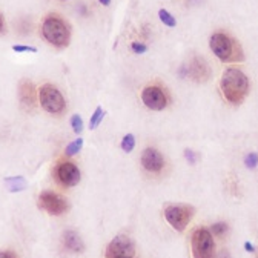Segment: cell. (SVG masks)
<instances>
[{
  "label": "cell",
  "mask_w": 258,
  "mask_h": 258,
  "mask_svg": "<svg viewBox=\"0 0 258 258\" xmlns=\"http://www.w3.org/2000/svg\"><path fill=\"white\" fill-rule=\"evenodd\" d=\"M221 92L227 102L240 105L249 91V79L237 68H227L221 76Z\"/></svg>",
  "instance_id": "obj_1"
},
{
  "label": "cell",
  "mask_w": 258,
  "mask_h": 258,
  "mask_svg": "<svg viewBox=\"0 0 258 258\" xmlns=\"http://www.w3.org/2000/svg\"><path fill=\"white\" fill-rule=\"evenodd\" d=\"M42 36L56 48H65L71 39V31L68 23L59 14H50L42 23Z\"/></svg>",
  "instance_id": "obj_2"
},
{
  "label": "cell",
  "mask_w": 258,
  "mask_h": 258,
  "mask_svg": "<svg viewBox=\"0 0 258 258\" xmlns=\"http://www.w3.org/2000/svg\"><path fill=\"white\" fill-rule=\"evenodd\" d=\"M210 50L221 60V62H238L243 60L241 48L237 42H233L229 36L223 33L212 34L209 40Z\"/></svg>",
  "instance_id": "obj_3"
},
{
  "label": "cell",
  "mask_w": 258,
  "mask_h": 258,
  "mask_svg": "<svg viewBox=\"0 0 258 258\" xmlns=\"http://www.w3.org/2000/svg\"><path fill=\"white\" fill-rule=\"evenodd\" d=\"M192 256L194 258H214L215 256V241L212 232L206 227H198L192 233Z\"/></svg>",
  "instance_id": "obj_4"
},
{
  "label": "cell",
  "mask_w": 258,
  "mask_h": 258,
  "mask_svg": "<svg viewBox=\"0 0 258 258\" xmlns=\"http://www.w3.org/2000/svg\"><path fill=\"white\" fill-rule=\"evenodd\" d=\"M39 100L42 108L50 112V114H62L65 111V99L62 96V92L54 88L53 85H43L39 89Z\"/></svg>",
  "instance_id": "obj_5"
},
{
  "label": "cell",
  "mask_w": 258,
  "mask_h": 258,
  "mask_svg": "<svg viewBox=\"0 0 258 258\" xmlns=\"http://www.w3.org/2000/svg\"><path fill=\"white\" fill-rule=\"evenodd\" d=\"M194 215V209L187 204H171L165 209V218L178 232L184 230Z\"/></svg>",
  "instance_id": "obj_6"
},
{
  "label": "cell",
  "mask_w": 258,
  "mask_h": 258,
  "mask_svg": "<svg viewBox=\"0 0 258 258\" xmlns=\"http://www.w3.org/2000/svg\"><path fill=\"white\" fill-rule=\"evenodd\" d=\"M39 206L51 215H62L68 210V201L51 191H43L39 195Z\"/></svg>",
  "instance_id": "obj_7"
},
{
  "label": "cell",
  "mask_w": 258,
  "mask_h": 258,
  "mask_svg": "<svg viewBox=\"0 0 258 258\" xmlns=\"http://www.w3.org/2000/svg\"><path fill=\"white\" fill-rule=\"evenodd\" d=\"M181 77H189L194 82H207L210 77V69L206 60L200 57H192V60L181 68Z\"/></svg>",
  "instance_id": "obj_8"
},
{
  "label": "cell",
  "mask_w": 258,
  "mask_h": 258,
  "mask_svg": "<svg viewBox=\"0 0 258 258\" xmlns=\"http://www.w3.org/2000/svg\"><path fill=\"white\" fill-rule=\"evenodd\" d=\"M56 177L65 187H73L80 181V171L71 161H59L56 166Z\"/></svg>",
  "instance_id": "obj_9"
},
{
  "label": "cell",
  "mask_w": 258,
  "mask_h": 258,
  "mask_svg": "<svg viewBox=\"0 0 258 258\" xmlns=\"http://www.w3.org/2000/svg\"><path fill=\"white\" fill-rule=\"evenodd\" d=\"M142 100L146 105V108L152 111H161L168 105V99L165 96V92L158 86H146L142 92Z\"/></svg>",
  "instance_id": "obj_10"
},
{
  "label": "cell",
  "mask_w": 258,
  "mask_h": 258,
  "mask_svg": "<svg viewBox=\"0 0 258 258\" xmlns=\"http://www.w3.org/2000/svg\"><path fill=\"white\" fill-rule=\"evenodd\" d=\"M135 247L134 243L129 237L126 235H117L106 247V256H115V255H122V256H132L134 258Z\"/></svg>",
  "instance_id": "obj_11"
},
{
  "label": "cell",
  "mask_w": 258,
  "mask_h": 258,
  "mask_svg": "<svg viewBox=\"0 0 258 258\" xmlns=\"http://www.w3.org/2000/svg\"><path fill=\"white\" fill-rule=\"evenodd\" d=\"M142 166L148 172H160L165 168V158L157 149L146 148L142 154Z\"/></svg>",
  "instance_id": "obj_12"
},
{
  "label": "cell",
  "mask_w": 258,
  "mask_h": 258,
  "mask_svg": "<svg viewBox=\"0 0 258 258\" xmlns=\"http://www.w3.org/2000/svg\"><path fill=\"white\" fill-rule=\"evenodd\" d=\"M37 94L39 92H36V88L30 80H22L20 82V85H19V97H20V102H22L23 108L33 109L36 102H37Z\"/></svg>",
  "instance_id": "obj_13"
},
{
  "label": "cell",
  "mask_w": 258,
  "mask_h": 258,
  "mask_svg": "<svg viewBox=\"0 0 258 258\" xmlns=\"http://www.w3.org/2000/svg\"><path fill=\"white\" fill-rule=\"evenodd\" d=\"M63 246L68 249V250H71L74 253H82L85 250V244L80 238V235L76 232V230H66L63 233Z\"/></svg>",
  "instance_id": "obj_14"
},
{
  "label": "cell",
  "mask_w": 258,
  "mask_h": 258,
  "mask_svg": "<svg viewBox=\"0 0 258 258\" xmlns=\"http://www.w3.org/2000/svg\"><path fill=\"white\" fill-rule=\"evenodd\" d=\"M7 186L11 192H20L27 187V181L23 177H10L7 178Z\"/></svg>",
  "instance_id": "obj_15"
},
{
  "label": "cell",
  "mask_w": 258,
  "mask_h": 258,
  "mask_svg": "<svg viewBox=\"0 0 258 258\" xmlns=\"http://www.w3.org/2000/svg\"><path fill=\"white\" fill-rule=\"evenodd\" d=\"M227 230H229V226L224 221L215 223V224H212V227H210V232H212V235H215L218 238H223L226 233H227Z\"/></svg>",
  "instance_id": "obj_16"
},
{
  "label": "cell",
  "mask_w": 258,
  "mask_h": 258,
  "mask_svg": "<svg viewBox=\"0 0 258 258\" xmlns=\"http://www.w3.org/2000/svg\"><path fill=\"white\" fill-rule=\"evenodd\" d=\"M158 17H160L161 23H165V25L169 27V28H174L177 25V20L174 19V16L171 13H168L166 10H160L158 11Z\"/></svg>",
  "instance_id": "obj_17"
},
{
  "label": "cell",
  "mask_w": 258,
  "mask_h": 258,
  "mask_svg": "<svg viewBox=\"0 0 258 258\" xmlns=\"http://www.w3.org/2000/svg\"><path fill=\"white\" fill-rule=\"evenodd\" d=\"M103 117H105L103 109H102V108H97V109H96V112H94V114H92V117H91L89 128H91V129H96V128L100 125V122L103 120Z\"/></svg>",
  "instance_id": "obj_18"
},
{
  "label": "cell",
  "mask_w": 258,
  "mask_h": 258,
  "mask_svg": "<svg viewBox=\"0 0 258 258\" xmlns=\"http://www.w3.org/2000/svg\"><path fill=\"white\" fill-rule=\"evenodd\" d=\"M82 146H83V140L82 138H77V140H74L73 143H69L66 146L65 152H66V155H76V154H79V151L82 149Z\"/></svg>",
  "instance_id": "obj_19"
},
{
  "label": "cell",
  "mask_w": 258,
  "mask_h": 258,
  "mask_svg": "<svg viewBox=\"0 0 258 258\" xmlns=\"http://www.w3.org/2000/svg\"><path fill=\"white\" fill-rule=\"evenodd\" d=\"M134 148H135V137H134L132 134L125 135L123 140H122V149H123L125 152H131Z\"/></svg>",
  "instance_id": "obj_20"
},
{
  "label": "cell",
  "mask_w": 258,
  "mask_h": 258,
  "mask_svg": "<svg viewBox=\"0 0 258 258\" xmlns=\"http://www.w3.org/2000/svg\"><path fill=\"white\" fill-rule=\"evenodd\" d=\"M71 125H73V129L76 134H80L83 131V122H82V117L80 115H73V119H71Z\"/></svg>",
  "instance_id": "obj_21"
},
{
  "label": "cell",
  "mask_w": 258,
  "mask_h": 258,
  "mask_svg": "<svg viewBox=\"0 0 258 258\" xmlns=\"http://www.w3.org/2000/svg\"><path fill=\"white\" fill-rule=\"evenodd\" d=\"M244 165L249 168V169H253V168H256V165H258V154H247V157L244 158Z\"/></svg>",
  "instance_id": "obj_22"
},
{
  "label": "cell",
  "mask_w": 258,
  "mask_h": 258,
  "mask_svg": "<svg viewBox=\"0 0 258 258\" xmlns=\"http://www.w3.org/2000/svg\"><path fill=\"white\" fill-rule=\"evenodd\" d=\"M14 53H37L36 46H25V45H14L13 46Z\"/></svg>",
  "instance_id": "obj_23"
},
{
  "label": "cell",
  "mask_w": 258,
  "mask_h": 258,
  "mask_svg": "<svg viewBox=\"0 0 258 258\" xmlns=\"http://www.w3.org/2000/svg\"><path fill=\"white\" fill-rule=\"evenodd\" d=\"M131 48H132V51H134L135 54H143V53L148 51V46H146L145 43H142V42H134V43L131 45Z\"/></svg>",
  "instance_id": "obj_24"
},
{
  "label": "cell",
  "mask_w": 258,
  "mask_h": 258,
  "mask_svg": "<svg viewBox=\"0 0 258 258\" xmlns=\"http://www.w3.org/2000/svg\"><path fill=\"white\" fill-rule=\"evenodd\" d=\"M184 157H186L187 161L191 163V165H195V163H197V155H195V152L191 151V149H186V151H184Z\"/></svg>",
  "instance_id": "obj_25"
},
{
  "label": "cell",
  "mask_w": 258,
  "mask_h": 258,
  "mask_svg": "<svg viewBox=\"0 0 258 258\" xmlns=\"http://www.w3.org/2000/svg\"><path fill=\"white\" fill-rule=\"evenodd\" d=\"M244 249H246L247 252H255V250H256V249H255V246H253V244H250L249 241H246V243H244Z\"/></svg>",
  "instance_id": "obj_26"
},
{
  "label": "cell",
  "mask_w": 258,
  "mask_h": 258,
  "mask_svg": "<svg viewBox=\"0 0 258 258\" xmlns=\"http://www.w3.org/2000/svg\"><path fill=\"white\" fill-rule=\"evenodd\" d=\"M0 258H16L11 252H0Z\"/></svg>",
  "instance_id": "obj_27"
},
{
  "label": "cell",
  "mask_w": 258,
  "mask_h": 258,
  "mask_svg": "<svg viewBox=\"0 0 258 258\" xmlns=\"http://www.w3.org/2000/svg\"><path fill=\"white\" fill-rule=\"evenodd\" d=\"M220 258H229V253H227V250H221V253H220Z\"/></svg>",
  "instance_id": "obj_28"
},
{
  "label": "cell",
  "mask_w": 258,
  "mask_h": 258,
  "mask_svg": "<svg viewBox=\"0 0 258 258\" xmlns=\"http://www.w3.org/2000/svg\"><path fill=\"white\" fill-rule=\"evenodd\" d=\"M99 2H100V4H102L103 7H108V5L111 4V0H99Z\"/></svg>",
  "instance_id": "obj_29"
},
{
  "label": "cell",
  "mask_w": 258,
  "mask_h": 258,
  "mask_svg": "<svg viewBox=\"0 0 258 258\" xmlns=\"http://www.w3.org/2000/svg\"><path fill=\"white\" fill-rule=\"evenodd\" d=\"M4 31V19H2V16H0V33Z\"/></svg>",
  "instance_id": "obj_30"
},
{
  "label": "cell",
  "mask_w": 258,
  "mask_h": 258,
  "mask_svg": "<svg viewBox=\"0 0 258 258\" xmlns=\"http://www.w3.org/2000/svg\"><path fill=\"white\" fill-rule=\"evenodd\" d=\"M106 258H132V256H122V255H115V256H106Z\"/></svg>",
  "instance_id": "obj_31"
},
{
  "label": "cell",
  "mask_w": 258,
  "mask_h": 258,
  "mask_svg": "<svg viewBox=\"0 0 258 258\" xmlns=\"http://www.w3.org/2000/svg\"><path fill=\"white\" fill-rule=\"evenodd\" d=\"M256 258H258V253H256Z\"/></svg>",
  "instance_id": "obj_32"
},
{
  "label": "cell",
  "mask_w": 258,
  "mask_h": 258,
  "mask_svg": "<svg viewBox=\"0 0 258 258\" xmlns=\"http://www.w3.org/2000/svg\"><path fill=\"white\" fill-rule=\"evenodd\" d=\"M62 2H65V0H62Z\"/></svg>",
  "instance_id": "obj_33"
}]
</instances>
